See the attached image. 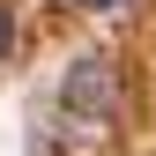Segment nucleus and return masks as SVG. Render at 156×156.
<instances>
[{"label": "nucleus", "instance_id": "obj_1", "mask_svg": "<svg viewBox=\"0 0 156 156\" xmlns=\"http://www.w3.org/2000/svg\"><path fill=\"white\" fill-rule=\"evenodd\" d=\"M112 119H119V67L104 52H82L67 74H60V134L67 141H104Z\"/></svg>", "mask_w": 156, "mask_h": 156}, {"label": "nucleus", "instance_id": "obj_2", "mask_svg": "<svg viewBox=\"0 0 156 156\" xmlns=\"http://www.w3.org/2000/svg\"><path fill=\"white\" fill-rule=\"evenodd\" d=\"M8 52H15V8L0 0V60H8Z\"/></svg>", "mask_w": 156, "mask_h": 156}, {"label": "nucleus", "instance_id": "obj_3", "mask_svg": "<svg viewBox=\"0 0 156 156\" xmlns=\"http://www.w3.org/2000/svg\"><path fill=\"white\" fill-rule=\"evenodd\" d=\"M67 8H112V0H67Z\"/></svg>", "mask_w": 156, "mask_h": 156}]
</instances>
